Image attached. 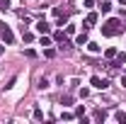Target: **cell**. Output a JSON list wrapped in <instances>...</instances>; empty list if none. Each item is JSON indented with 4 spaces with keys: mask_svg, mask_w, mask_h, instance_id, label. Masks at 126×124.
<instances>
[{
    "mask_svg": "<svg viewBox=\"0 0 126 124\" xmlns=\"http://www.w3.org/2000/svg\"><path fill=\"white\" fill-rule=\"evenodd\" d=\"M94 5V0H85V7H92Z\"/></svg>",
    "mask_w": 126,
    "mask_h": 124,
    "instance_id": "cell-23",
    "label": "cell"
},
{
    "mask_svg": "<svg viewBox=\"0 0 126 124\" xmlns=\"http://www.w3.org/2000/svg\"><path fill=\"white\" fill-rule=\"evenodd\" d=\"M99 29H102V34H104V37H116V34H121V32H124V24H121V17H119V20H116V17L107 20V22H104V24H102Z\"/></svg>",
    "mask_w": 126,
    "mask_h": 124,
    "instance_id": "cell-1",
    "label": "cell"
},
{
    "mask_svg": "<svg viewBox=\"0 0 126 124\" xmlns=\"http://www.w3.org/2000/svg\"><path fill=\"white\" fill-rule=\"evenodd\" d=\"M114 117H116V122H121V124H126V112H116V114H114Z\"/></svg>",
    "mask_w": 126,
    "mask_h": 124,
    "instance_id": "cell-10",
    "label": "cell"
},
{
    "mask_svg": "<svg viewBox=\"0 0 126 124\" xmlns=\"http://www.w3.org/2000/svg\"><path fill=\"white\" fill-rule=\"evenodd\" d=\"M39 44H41V46H51V39H48V37H44V34H41V39H39Z\"/></svg>",
    "mask_w": 126,
    "mask_h": 124,
    "instance_id": "cell-13",
    "label": "cell"
},
{
    "mask_svg": "<svg viewBox=\"0 0 126 124\" xmlns=\"http://www.w3.org/2000/svg\"><path fill=\"white\" fill-rule=\"evenodd\" d=\"M34 119H39V122H41V119H44V112H41V109H39V107L34 109Z\"/></svg>",
    "mask_w": 126,
    "mask_h": 124,
    "instance_id": "cell-14",
    "label": "cell"
},
{
    "mask_svg": "<svg viewBox=\"0 0 126 124\" xmlns=\"http://www.w3.org/2000/svg\"><path fill=\"white\" fill-rule=\"evenodd\" d=\"M22 37H24V41H32V39H34V34H32V32H22Z\"/></svg>",
    "mask_w": 126,
    "mask_h": 124,
    "instance_id": "cell-18",
    "label": "cell"
},
{
    "mask_svg": "<svg viewBox=\"0 0 126 124\" xmlns=\"http://www.w3.org/2000/svg\"><path fill=\"white\" fill-rule=\"evenodd\" d=\"M65 34H75V24H65Z\"/></svg>",
    "mask_w": 126,
    "mask_h": 124,
    "instance_id": "cell-17",
    "label": "cell"
},
{
    "mask_svg": "<svg viewBox=\"0 0 126 124\" xmlns=\"http://www.w3.org/2000/svg\"><path fill=\"white\" fill-rule=\"evenodd\" d=\"M92 24H97V12H90V15L85 17V29L92 27Z\"/></svg>",
    "mask_w": 126,
    "mask_h": 124,
    "instance_id": "cell-5",
    "label": "cell"
},
{
    "mask_svg": "<svg viewBox=\"0 0 126 124\" xmlns=\"http://www.w3.org/2000/svg\"><path fill=\"white\" fill-rule=\"evenodd\" d=\"M90 85L97 88V90H107V88H109V83H107L104 78H99V76H92V78H90Z\"/></svg>",
    "mask_w": 126,
    "mask_h": 124,
    "instance_id": "cell-3",
    "label": "cell"
},
{
    "mask_svg": "<svg viewBox=\"0 0 126 124\" xmlns=\"http://www.w3.org/2000/svg\"><path fill=\"white\" fill-rule=\"evenodd\" d=\"M116 54H119V51H116L114 46H109L107 51H104V56H107V59H116Z\"/></svg>",
    "mask_w": 126,
    "mask_h": 124,
    "instance_id": "cell-8",
    "label": "cell"
},
{
    "mask_svg": "<svg viewBox=\"0 0 126 124\" xmlns=\"http://www.w3.org/2000/svg\"><path fill=\"white\" fill-rule=\"evenodd\" d=\"M104 117H107V114H104L102 109H97V112H94V119H97V122H104Z\"/></svg>",
    "mask_w": 126,
    "mask_h": 124,
    "instance_id": "cell-11",
    "label": "cell"
},
{
    "mask_svg": "<svg viewBox=\"0 0 126 124\" xmlns=\"http://www.w3.org/2000/svg\"><path fill=\"white\" fill-rule=\"evenodd\" d=\"M0 37H2V41H5L7 46H10V44H15V34H12V29H10L2 20H0Z\"/></svg>",
    "mask_w": 126,
    "mask_h": 124,
    "instance_id": "cell-2",
    "label": "cell"
},
{
    "mask_svg": "<svg viewBox=\"0 0 126 124\" xmlns=\"http://www.w3.org/2000/svg\"><path fill=\"white\" fill-rule=\"evenodd\" d=\"M87 51H90V54H99L102 46H99V44H94V41H87Z\"/></svg>",
    "mask_w": 126,
    "mask_h": 124,
    "instance_id": "cell-7",
    "label": "cell"
},
{
    "mask_svg": "<svg viewBox=\"0 0 126 124\" xmlns=\"http://www.w3.org/2000/svg\"><path fill=\"white\" fill-rule=\"evenodd\" d=\"M39 88H41V90H44V88H48V80H46V78H41V80H39Z\"/></svg>",
    "mask_w": 126,
    "mask_h": 124,
    "instance_id": "cell-20",
    "label": "cell"
},
{
    "mask_svg": "<svg viewBox=\"0 0 126 124\" xmlns=\"http://www.w3.org/2000/svg\"><path fill=\"white\" fill-rule=\"evenodd\" d=\"M85 114V107H75V117H82Z\"/></svg>",
    "mask_w": 126,
    "mask_h": 124,
    "instance_id": "cell-21",
    "label": "cell"
},
{
    "mask_svg": "<svg viewBox=\"0 0 126 124\" xmlns=\"http://www.w3.org/2000/svg\"><path fill=\"white\" fill-rule=\"evenodd\" d=\"M61 105H73V97H70V95H65V97L61 100Z\"/></svg>",
    "mask_w": 126,
    "mask_h": 124,
    "instance_id": "cell-16",
    "label": "cell"
},
{
    "mask_svg": "<svg viewBox=\"0 0 126 124\" xmlns=\"http://www.w3.org/2000/svg\"><path fill=\"white\" fill-rule=\"evenodd\" d=\"M56 20H58V27H63V24H68V15H65V12H61V15L56 17Z\"/></svg>",
    "mask_w": 126,
    "mask_h": 124,
    "instance_id": "cell-9",
    "label": "cell"
},
{
    "mask_svg": "<svg viewBox=\"0 0 126 124\" xmlns=\"http://www.w3.org/2000/svg\"><path fill=\"white\" fill-rule=\"evenodd\" d=\"M75 44H78V46H82V44H87V32H85V29H82V32L78 34V37H75Z\"/></svg>",
    "mask_w": 126,
    "mask_h": 124,
    "instance_id": "cell-6",
    "label": "cell"
},
{
    "mask_svg": "<svg viewBox=\"0 0 126 124\" xmlns=\"http://www.w3.org/2000/svg\"><path fill=\"white\" fill-rule=\"evenodd\" d=\"M61 119H65V122H70V119H75V114H70V112H63Z\"/></svg>",
    "mask_w": 126,
    "mask_h": 124,
    "instance_id": "cell-15",
    "label": "cell"
},
{
    "mask_svg": "<svg viewBox=\"0 0 126 124\" xmlns=\"http://www.w3.org/2000/svg\"><path fill=\"white\" fill-rule=\"evenodd\" d=\"M36 32L39 34H48L51 32V24H48L46 20H41V22H36Z\"/></svg>",
    "mask_w": 126,
    "mask_h": 124,
    "instance_id": "cell-4",
    "label": "cell"
},
{
    "mask_svg": "<svg viewBox=\"0 0 126 124\" xmlns=\"http://www.w3.org/2000/svg\"><path fill=\"white\" fill-rule=\"evenodd\" d=\"M121 88H126V76H121Z\"/></svg>",
    "mask_w": 126,
    "mask_h": 124,
    "instance_id": "cell-24",
    "label": "cell"
},
{
    "mask_svg": "<svg viewBox=\"0 0 126 124\" xmlns=\"http://www.w3.org/2000/svg\"><path fill=\"white\" fill-rule=\"evenodd\" d=\"M0 7L5 10V7H10V0H0Z\"/></svg>",
    "mask_w": 126,
    "mask_h": 124,
    "instance_id": "cell-22",
    "label": "cell"
},
{
    "mask_svg": "<svg viewBox=\"0 0 126 124\" xmlns=\"http://www.w3.org/2000/svg\"><path fill=\"white\" fill-rule=\"evenodd\" d=\"M99 7H102V12H109V10H111V2H109V0H104Z\"/></svg>",
    "mask_w": 126,
    "mask_h": 124,
    "instance_id": "cell-12",
    "label": "cell"
},
{
    "mask_svg": "<svg viewBox=\"0 0 126 124\" xmlns=\"http://www.w3.org/2000/svg\"><path fill=\"white\" fill-rule=\"evenodd\" d=\"M44 56H46V59H53V56H56V51H53V49H46V51H44Z\"/></svg>",
    "mask_w": 126,
    "mask_h": 124,
    "instance_id": "cell-19",
    "label": "cell"
}]
</instances>
